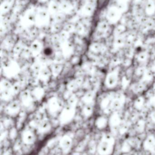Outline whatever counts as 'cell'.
<instances>
[{"mask_svg":"<svg viewBox=\"0 0 155 155\" xmlns=\"http://www.w3.org/2000/svg\"><path fill=\"white\" fill-rule=\"evenodd\" d=\"M116 139L111 133H106L101 138L96 146L98 155H113L116 148Z\"/></svg>","mask_w":155,"mask_h":155,"instance_id":"obj_1","label":"cell"},{"mask_svg":"<svg viewBox=\"0 0 155 155\" xmlns=\"http://www.w3.org/2000/svg\"><path fill=\"white\" fill-rule=\"evenodd\" d=\"M142 148L148 155H155V134H148L143 140Z\"/></svg>","mask_w":155,"mask_h":155,"instance_id":"obj_2","label":"cell"},{"mask_svg":"<svg viewBox=\"0 0 155 155\" xmlns=\"http://www.w3.org/2000/svg\"><path fill=\"white\" fill-rule=\"evenodd\" d=\"M73 143V139L70 136L68 135H63L59 140V148L64 154H68L72 149Z\"/></svg>","mask_w":155,"mask_h":155,"instance_id":"obj_3","label":"cell"},{"mask_svg":"<svg viewBox=\"0 0 155 155\" xmlns=\"http://www.w3.org/2000/svg\"><path fill=\"white\" fill-rule=\"evenodd\" d=\"M37 138L36 133L32 130H25L21 133V141L26 145H34L37 142Z\"/></svg>","mask_w":155,"mask_h":155,"instance_id":"obj_4","label":"cell"},{"mask_svg":"<svg viewBox=\"0 0 155 155\" xmlns=\"http://www.w3.org/2000/svg\"><path fill=\"white\" fill-rule=\"evenodd\" d=\"M95 126L98 130H104L109 127V119L107 117H100L95 121Z\"/></svg>","mask_w":155,"mask_h":155,"instance_id":"obj_5","label":"cell"},{"mask_svg":"<svg viewBox=\"0 0 155 155\" xmlns=\"http://www.w3.org/2000/svg\"><path fill=\"white\" fill-rule=\"evenodd\" d=\"M118 78L117 74L115 73H111L108 76V85L110 86H114L118 83Z\"/></svg>","mask_w":155,"mask_h":155,"instance_id":"obj_6","label":"cell"},{"mask_svg":"<svg viewBox=\"0 0 155 155\" xmlns=\"http://www.w3.org/2000/svg\"><path fill=\"white\" fill-rule=\"evenodd\" d=\"M51 127L49 124L42 125L38 129V132L40 134H45L48 133L51 130Z\"/></svg>","mask_w":155,"mask_h":155,"instance_id":"obj_7","label":"cell"},{"mask_svg":"<svg viewBox=\"0 0 155 155\" xmlns=\"http://www.w3.org/2000/svg\"><path fill=\"white\" fill-rule=\"evenodd\" d=\"M110 0H97V7L101 9L107 6Z\"/></svg>","mask_w":155,"mask_h":155,"instance_id":"obj_8","label":"cell"},{"mask_svg":"<svg viewBox=\"0 0 155 155\" xmlns=\"http://www.w3.org/2000/svg\"><path fill=\"white\" fill-rule=\"evenodd\" d=\"M18 136V131L15 129H12L9 133V137L12 140H13L17 138Z\"/></svg>","mask_w":155,"mask_h":155,"instance_id":"obj_9","label":"cell"},{"mask_svg":"<svg viewBox=\"0 0 155 155\" xmlns=\"http://www.w3.org/2000/svg\"><path fill=\"white\" fill-rule=\"evenodd\" d=\"M151 122L155 124V112L151 114Z\"/></svg>","mask_w":155,"mask_h":155,"instance_id":"obj_10","label":"cell"},{"mask_svg":"<svg viewBox=\"0 0 155 155\" xmlns=\"http://www.w3.org/2000/svg\"><path fill=\"white\" fill-rule=\"evenodd\" d=\"M120 155H135L134 154H132V153H121Z\"/></svg>","mask_w":155,"mask_h":155,"instance_id":"obj_11","label":"cell"},{"mask_svg":"<svg viewBox=\"0 0 155 155\" xmlns=\"http://www.w3.org/2000/svg\"><path fill=\"white\" fill-rule=\"evenodd\" d=\"M3 155H12L11 152L9 151H7V152H5Z\"/></svg>","mask_w":155,"mask_h":155,"instance_id":"obj_12","label":"cell"},{"mask_svg":"<svg viewBox=\"0 0 155 155\" xmlns=\"http://www.w3.org/2000/svg\"></svg>","mask_w":155,"mask_h":155,"instance_id":"obj_13","label":"cell"}]
</instances>
